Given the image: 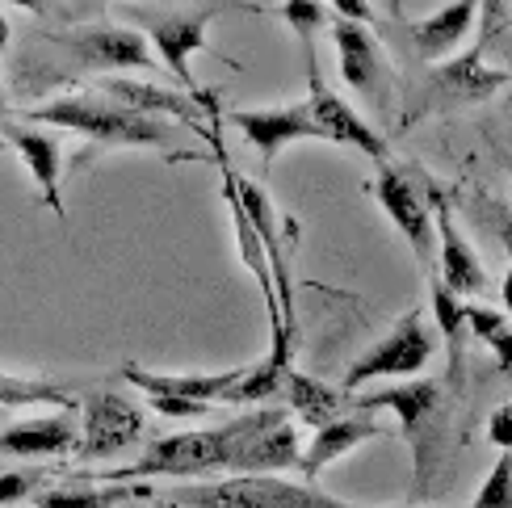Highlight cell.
Wrapping results in <instances>:
<instances>
[{
    "label": "cell",
    "mask_w": 512,
    "mask_h": 508,
    "mask_svg": "<svg viewBox=\"0 0 512 508\" xmlns=\"http://www.w3.org/2000/svg\"><path fill=\"white\" fill-rule=\"evenodd\" d=\"M357 412L391 408L403 425V441L412 450V492L433 496L437 475L445 467V450H450V395L437 378H412V383H391L378 395H349Z\"/></svg>",
    "instance_id": "6da1fadb"
},
{
    "label": "cell",
    "mask_w": 512,
    "mask_h": 508,
    "mask_svg": "<svg viewBox=\"0 0 512 508\" xmlns=\"http://www.w3.org/2000/svg\"><path fill=\"white\" fill-rule=\"evenodd\" d=\"M269 408H256L240 420H231L223 429H202V433H177V437H160L152 450L139 462L118 471H105V483H135V479H194V475H215V471H231L236 467V454L244 441L265 425Z\"/></svg>",
    "instance_id": "7a4b0ae2"
},
{
    "label": "cell",
    "mask_w": 512,
    "mask_h": 508,
    "mask_svg": "<svg viewBox=\"0 0 512 508\" xmlns=\"http://www.w3.org/2000/svg\"><path fill=\"white\" fill-rule=\"evenodd\" d=\"M26 118L42 122V126H63V131L89 135L101 147H160V152H168V122L164 118L122 110V105H114L101 93H72L51 105H34V110H26Z\"/></svg>",
    "instance_id": "3957f363"
},
{
    "label": "cell",
    "mask_w": 512,
    "mask_h": 508,
    "mask_svg": "<svg viewBox=\"0 0 512 508\" xmlns=\"http://www.w3.org/2000/svg\"><path fill=\"white\" fill-rule=\"evenodd\" d=\"M504 84H512V72L496 68V63H487L483 47L475 42V47L466 55H458V59L429 63L420 89L412 93L408 114H403V126H412L420 114H450V110H466V105L492 101Z\"/></svg>",
    "instance_id": "277c9868"
},
{
    "label": "cell",
    "mask_w": 512,
    "mask_h": 508,
    "mask_svg": "<svg viewBox=\"0 0 512 508\" xmlns=\"http://www.w3.org/2000/svg\"><path fill=\"white\" fill-rule=\"evenodd\" d=\"M177 508H357L328 492H315L311 483H290L277 475H231L215 483H185L168 492Z\"/></svg>",
    "instance_id": "5b68a950"
},
{
    "label": "cell",
    "mask_w": 512,
    "mask_h": 508,
    "mask_svg": "<svg viewBox=\"0 0 512 508\" xmlns=\"http://www.w3.org/2000/svg\"><path fill=\"white\" fill-rule=\"evenodd\" d=\"M433 349H437V341H433V332L424 328V315L420 311H408L387 336H382L378 345H370L349 366L340 391L353 395V391H361L366 383H378V378H408V374L424 370V362L433 357Z\"/></svg>",
    "instance_id": "8992f818"
},
{
    "label": "cell",
    "mask_w": 512,
    "mask_h": 508,
    "mask_svg": "<svg viewBox=\"0 0 512 508\" xmlns=\"http://www.w3.org/2000/svg\"><path fill=\"white\" fill-rule=\"evenodd\" d=\"M374 198H378V206L387 210V219L399 227V236L408 240V248H412V257H416V265H420V273H424V282L437 273V244H433V236H437V223H433V202H429V194H420V189L408 181V173H399V168H378V177H374Z\"/></svg>",
    "instance_id": "52a82bcc"
},
{
    "label": "cell",
    "mask_w": 512,
    "mask_h": 508,
    "mask_svg": "<svg viewBox=\"0 0 512 508\" xmlns=\"http://www.w3.org/2000/svg\"><path fill=\"white\" fill-rule=\"evenodd\" d=\"M223 5H206V9H194V13H168V17H152L147 21V42L156 47L160 63L168 72H173L189 97H194L206 114H215V101H210V93L202 89V84L194 80V68H189V55L198 51H210V38H206V26L219 17Z\"/></svg>",
    "instance_id": "ba28073f"
},
{
    "label": "cell",
    "mask_w": 512,
    "mask_h": 508,
    "mask_svg": "<svg viewBox=\"0 0 512 508\" xmlns=\"http://www.w3.org/2000/svg\"><path fill=\"white\" fill-rule=\"evenodd\" d=\"M303 101L311 105V118H315L319 131H324V143L357 147V152L370 156L378 168L391 164V147H387V139H382V131L361 118L340 93L328 89L324 76H319V59L315 55H307V97Z\"/></svg>",
    "instance_id": "9c48e42d"
},
{
    "label": "cell",
    "mask_w": 512,
    "mask_h": 508,
    "mask_svg": "<svg viewBox=\"0 0 512 508\" xmlns=\"http://www.w3.org/2000/svg\"><path fill=\"white\" fill-rule=\"evenodd\" d=\"M139 437H143V412L135 408V399H126L118 391H89L84 395V429L76 441L80 462L118 458L122 450H131Z\"/></svg>",
    "instance_id": "30bf717a"
},
{
    "label": "cell",
    "mask_w": 512,
    "mask_h": 508,
    "mask_svg": "<svg viewBox=\"0 0 512 508\" xmlns=\"http://www.w3.org/2000/svg\"><path fill=\"white\" fill-rule=\"evenodd\" d=\"M328 30H332V47H336V63H340V76H345V84L374 105L378 118H387L391 114V101H387L391 63L382 59V47H378V38L370 34V26L332 17Z\"/></svg>",
    "instance_id": "8fae6325"
},
{
    "label": "cell",
    "mask_w": 512,
    "mask_h": 508,
    "mask_svg": "<svg viewBox=\"0 0 512 508\" xmlns=\"http://www.w3.org/2000/svg\"><path fill=\"white\" fill-rule=\"evenodd\" d=\"M55 42L63 51H72V59H80L89 72H110L122 76L126 68L135 72H152L156 68V55H152V42L139 30H114V26H84L72 34H55Z\"/></svg>",
    "instance_id": "7c38bea8"
},
{
    "label": "cell",
    "mask_w": 512,
    "mask_h": 508,
    "mask_svg": "<svg viewBox=\"0 0 512 508\" xmlns=\"http://www.w3.org/2000/svg\"><path fill=\"white\" fill-rule=\"evenodd\" d=\"M231 126H240V135L261 152V168L269 173L277 152L290 143H303V139H324V131L315 126L311 118V105L307 101H294V105H277V110H231L227 114Z\"/></svg>",
    "instance_id": "4fadbf2b"
},
{
    "label": "cell",
    "mask_w": 512,
    "mask_h": 508,
    "mask_svg": "<svg viewBox=\"0 0 512 508\" xmlns=\"http://www.w3.org/2000/svg\"><path fill=\"white\" fill-rule=\"evenodd\" d=\"M433 202V223H437V278L450 286L458 299L466 294H483L487 290V269L475 257V248L466 244V236L458 231L454 215H450V202L445 194H429Z\"/></svg>",
    "instance_id": "5bb4252c"
},
{
    "label": "cell",
    "mask_w": 512,
    "mask_h": 508,
    "mask_svg": "<svg viewBox=\"0 0 512 508\" xmlns=\"http://www.w3.org/2000/svg\"><path fill=\"white\" fill-rule=\"evenodd\" d=\"M97 93L110 97L122 110H135V114H147V118H181L189 122L202 139H215L206 131L202 122V105L189 97V93H177V89H164V84H143V80H126V76H105L97 80Z\"/></svg>",
    "instance_id": "9a60e30c"
},
{
    "label": "cell",
    "mask_w": 512,
    "mask_h": 508,
    "mask_svg": "<svg viewBox=\"0 0 512 508\" xmlns=\"http://www.w3.org/2000/svg\"><path fill=\"white\" fill-rule=\"evenodd\" d=\"M0 139H5L21 160H26L30 177L38 181L42 206L55 210L59 223H68V210H63V194H59V177H63V147H59V139L47 135V131H30V126H21V122H9Z\"/></svg>",
    "instance_id": "2e32d148"
},
{
    "label": "cell",
    "mask_w": 512,
    "mask_h": 508,
    "mask_svg": "<svg viewBox=\"0 0 512 508\" xmlns=\"http://www.w3.org/2000/svg\"><path fill=\"white\" fill-rule=\"evenodd\" d=\"M298 458H303V446H298V429L290 425V416L282 408H269L265 425L256 429L240 454H236V475H277L286 467H298Z\"/></svg>",
    "instance_id": "e0dca14e"
},
{
    "label": "cell",
    "mask_w": 512,
    "mask_h": 508,
    "mask_svg": "<svg viewBox=\"0 0 512 508\" xmlns=\"http://www.w3.org/2000/svg\"><path fill=\"white\" fill-rule=\"evenodd\" d=\"M248 370H223V374H152L139 366L122 370V383H131L143 395H177L194 404H231V391L244 383Z\"/></svg>",
    "instance_id": "ac0fdd59"
},
{
    "label": "cell",
    "mask_w": 512,
    "mask_h": 508,
    "mask_svg": "<svg viewBox=\"0 0 512 508\" xmlns=\"http://www.w3.org/2000/svg\"><path fill=\"white\" fill-rule=\"evenodd\" d=\"M479 30V0H450L437 13L412 21V47L424 63H441Z\"/></svg>",
    "instance_id": "d6986e66"
},
{
    "label": "cell",
    "mask_w": 512,
    "mask_h": 508,
    "mask_svg": "<svg viewBox=\"0 0 512 508\" xmlns=\"http://www.w3.org/2000/svg\"><path fill=\"white\" fill-rule=\"evenodd\" d=\"M80 429L72 425L68 412L59 416H30L17 425L0 429V454L13 458H59V454H76Z\"/></svg>",
    "instance_id": "ffe728a7"
},
{
    "label": "cell",
    "mask_w": 512,
    "mask_h": 508,
    "mask_svg": "<svg viewBox=\"0 0 512 508\" xmlns=\"http://www.w3.org/2000/svg\"><path fill=\"white\" fill-rule=\"evenodd\" d=\"M378 433H382V425H378L370 412H361V416H340V420H332V425L315 429L311 446L303 450V458H298V471H303V479L311 483L324 467H332L336 458H345L349 450L366 446V441H374Z\"/></svg>",
    "instance_id": "44dd1931"
},
{
    "label": "cell",
    "mask_w": 512,
    "mask_h": 508,
    "mask_svg": "<svg viewBox=\"0 0 512 508\" xmlns=\"http://www.w3.org/2000/svg\"><path fill=\"white\" fill-rule=\"evenodd\" d=\"M282 395L290 399L294 416L303 420V425H311V429L332 425V420H340V412L349 408V395H345V391L319 383V378H311V374H303V370H290V374H286Z\"/></svg>",
    "instance_id": "7402d4cb"
},
{
    "label": "cell",
    "mask_w": 512,
    "mask_h": 508,
    "mask_svg": "<svg viewBox=\"0 0 512 508\" xmlns=\"http://www.w3.org/2000/svg\"><path fill=\"white\" fill-rule=\"evenodd\" d=\"M429 290H433V320H437V332H441V341H445V353H450V374H445V383H450L454 395H462V383H466V366H462L466 311H462V299L437 278V273L429 278Z\"/></svg>",
    "instance_id": "603a6c76"
},
{
    "label": "cell",
    "mask_w": 512,
    "mask_h": 508,
    "mask_svg": "<svg viewBox=\"0 0 512 508\" xmlns=\"http://www.w3.org/2000/svg\"><path fill=\"white\" fill-rule=\"evenodd\" d=\"M131 496H147V488H126V483H84V488H42L30 504L34 508H114Z\"/></svg>",
    "instance_id": "cb8c5ba5"
},
{
    "label": "cell",
    "mask_w": 512,
    "mask_h": 508,
    "mask_svg": "<svg viewBox=\"0 0 512 508\" xmlns=\"http://www.w3.org/2000/svg\"><path fill=\"white\" fill-rule=\"evenodd\" d=\"M34 404H55L68 412L76 399L72 387L47 383V378H21V374H0V408H34Z\"/></svg>",
    "instance_id": "d4e9b609"
},
{
    "label": "cell",
    "mask_w": 512,
    "mask_h": 508,
    "mask_svg": "<svg viewBox=\"0 0 512 508\" xmlns=\"http://www.w3.org/2000/svg\"><path fill=\"white\" fill-rule=\"evenodd\" d=\"M277 13L290 26V34H298V42H303V55H315V38L324 34V26H332V17L324 9V0H282Z\"/></svg>",
    "instance_id": "484cf974"
},
{
    "label": "cell",
    "mask_w": 512,
    "mask_h": 508,
    "mask_svg": "<svg viewBox=\"0 0 512 508\" xmlns=\"http://www.w3.org/2000/svg\"><path fill=\"white\" fill-rule=\"evenodd\" d=\"M471 508H512V450H504L492 462V471L479 483Z\"/></svg>",
    "instance_id": "4316f807"
},
{
    "label": "cell",
    "mask_w": 512,
    "mask_h": 508,
    "mask_svg": "<svg viewBox=\"0 0 512 508\" xmlns=\"http://www.w3.org/2000/svg\"><path fill=\"white\" fill-rule=\"evenodd\" d=\"M47 483V471L30 467V471H0V508L5 504H21V500H34Z\"/></svg>",
    "instance_id": "83f0119b"
},
{
    "label": "cell",
    "mask_w": 512,
    "mask_h": 508,
    "mask_svg": "<svg viewBox=\"0 0 512 508\" xmlns=\"http://www.w3.org/2000/svg\"><path fill=\"white\" fill-rule=\"evenodd\" d=\"M147 404H152L160 416H168V420H202V416H210V404H194V399H177V395H147Z\"/></svg>",
    "instance_id": "f1b7e54d"
},
{
    "label": "cell",
    "mask_w": 512,
    "mask_h": 508,
    "mask_svg": "<svg viewBox=\"0 0 512 508\" xmlns=\"http://www.w3.org/2000/svg\"><path fill=\"white\" fill-rule=\"evenodd\" d=\"M462 311H466V332H475L479 341H492V336L508 324L500 311H492V307H483V303H462Z\"/></svg>",
    "instance_id": "f546056e"
},
{
    "label": "cell",
    "mask_w": 512,
    "mask_h": 508,
    "mask_svg": "<svg viewBox=\"0 0 512 508\" xmlns=\"http://www.w3.org/2000/svg\"><path fill=\"white\" fill-rule=\"evenodd\" d=\"M508 26V0H479V47H487Z\"/></svg>",
    "instance_id": "4dcf8cb0"
},
{
    "label": "cell",
    "mask_w": 512,
    "mask_h": 508,
    "mask_svg": "<svg viewBox=\"0 0 512 508\" xmlns=\"http://www.w3.org/2000/svg\"><path fill=\"white\" fill-rule=\"evenodd\" d=\"M328 5H332V13L340 21H357V26H374L378 21V13L370 9V0H328Z\"/></svg>",
    "instance_id": "1f68e13d"
},
{
    "label": "cell",
    "mask_w": 512,
    "mask_h": 508,
    "mask_svg": "<svg viewBox=\"0 0 512 508\" xmlns=\"http://www.w3.org/2000/svg\"><path fill=\"white\" fill-rule=\"evenodd\" d=\"M487 437H492L500 450H512V399L492 412V420H487Z\"/></svg>",
    "instance_id": "d6a6232c"
},
{
    "label": "cell",
    "mask_w": 512,
    "mask_h": 508,
    "mask_svg": "<svg viewBox=\"0 0 512 508\" xmlns=\"http://www.w3.org/2000/svg\"><path fill=\"white\" fill-rule=\"evenodd\" d=\"M487 345H492V353H496L500 370H508V374H512V324H504V328H500V332H496Z\"/></svg>",
    "instance_id": "836d02e7"
},
{
    "label": "cell",
    "mask_w": 512,
    "mask_h": 508,
    "mask_svg": "<svg viewBox=\"0 0 512 508\" xmlns=\"http://www.w3.org/2000/svg\"><path fill=\"white\" fill-rule=\"evenodd\" d=\"M492 219H496V236H500V244L508 252V261H512V215L500 210V206H492Z\"/></svg>",
    "instance_id": "e575fe53"
},
{
    "label": "cell",
    "mask_w": 512,
    "mask_h": 508,
    "mask_svg": "<svg viewBox=\"0 0 512 508\" xmlns=\"http://www.w3.org/2000/svg\"><path fill=\"white\" fill-rule=\"evenodd\" d=\"M5 126H9V93H5V80H0V135H5Z\"/></svg>",
    "instance_id": "d590c367"
},
{
    "label": "cell",
    "mask_w": 512,
    "mask_h": 508,
    "mask_svg": "<svg viewBox=\"0 0 512 508\" xmlns=\"http://www.w3.org/2000/svg\"><path fill=\"white\" fill-rule=\"evenodd\" d=\"M9 5H21V9H30V13H47L51 0H9Z\"/></svg>",
    "instance_id": "8d00e7d4"
},
{
    "label": "cell",
    "mask_w": 512,
    "mask_h": 508,
    "mask_svg": "<svg viewBox=\"0 0 512 508\" xmlns=\"http://www.w3.org/2000/svg\"><path fill=\"white\" fill-rule=\"evenodd\" d=\"M500 299H504V307L512 311V269L504 273V282H500Z\"/></svg>",
    "instance_id": "74e56055"
},
{
    "label": "cell",
    "mask_w": 512,
    "mask_h": 508,
    "mask_svg": "<svg viewBox=\"0 0 512 508\" xmlns=\"http://www.w3.org/2000/svg\"><path fill=\"white\" fill-rule=\"evenodd\" d=\"M9 47V21H5V13H0V51Z\"/></svg>",
    "instance_id": "f35d334b"
},
{
    "label": "cell",
    "mask_w": 512,
    "mask_h": 508,
    "mask_svg": "<svg viewBox=\"0 0 512 508\" xmlns=\"http://www.w3.org/2000/svg\"><path fill=\"white\" fill-rule=\"evenodd\" d=\"M391 13H395V17H403V0H391Z\"/></svg>",
    "instance_id": "ab89813d"
},
{
    "label": "cell",
    "mask_w": 512,
    "mask_h": 508,
    "mask_svg": "<svg viewBox=\"0 0 512 508\" xmlns=\"http://www.w3.org/2000/svg\"><path fill=\"white\" fill-rule=\"evenodd\" d=\"M508 26H512V0H508Z\"/></svg>",
    "instance_id": "60d3db41"
},
{
    "label": "cell",
    "mask_w": 512,
    "mask_h": 508,
    "mask_svg": "<svg viewBox=\"0 0 512 508\" xmlns=\"http://www.w3.org/2000/svg\"><path fill=\"white\" fill-rule=\"evenodd\" d=\"M508 168H512V156H508Z\"/></svg>",
    "instance_id": "b9f144b4"
}]
</instances>
